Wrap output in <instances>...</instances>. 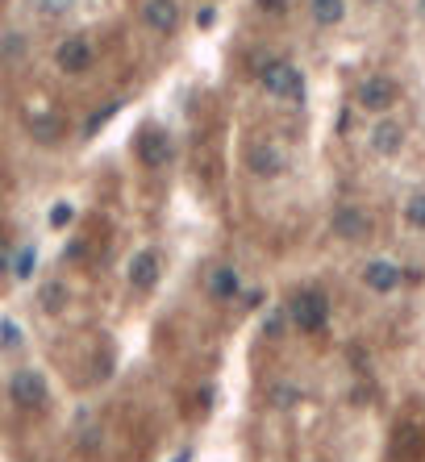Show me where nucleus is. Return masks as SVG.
Masks as SVG:
<instances>
[{"instance_id": "f257e3e1", "label": "nucleus", "mask_w": 425, "mask_h": 462, "mask_svg": "<svg viewBox=\"0 0 425 462\" xmlns=\"http://www.w3.org/2000/svg\"><path fill=\"white\" fill-rule=\"evenodd\" d=\"M288 321L301 333H321V329L329 325V296L321 292V288H313V283H304V288H296V292L288 296Z\"/></svg>"}, {"instance_id": "f03ea898", "label": "nucleus", "mask_w": 425, "mask_h": 462, "mask_svg": "<svg viewBox=\"0 0 425 462\" xmlns=\"http://www.w3.org/2000/svg\"><path fill=\"white\" fill-rule=\"evenodd\" d=\"M259 84H263L268 97L288 100V105H301L304 100V71L301 67H292V63H284V59L263 63V67H259Z\"/></svg>"}, {"instance_id": "7ed1b4c3", "label": "nucleus", "mask_w": 425, "mask_h": 462, "mask_svg": "<svg viewBox=\"0 0 425 462\" xmlns=\"http://www.w3.org/2000/svg\"><path fill=\"white\" fill-rule=\"evenodd\" d=\"M396 100H401V88L392 75H367L363 84L354 88V105L363 113H388Z\"/></svg>"}, {"instance_id": "20e7f679", "label": "nucleus", "mask_w": 425, "mask_h": 462, "mask_svg": "<svg viewBox=\"0 0 425 462\" xmlns=\"http://www.w3.org/2000/svg\"><path fill=\"white\" fill-rule=\"evenodd\" d=\"M55 63H59L67 75L92 71V63H97V46H92V38H84V34L63 38L59 46H55Z\"/></svg>"}, {"instance_id": "39448f33", "label": "nucleus", "mask_w": 425, "mask_h": 462, "mask_svg": "<svg viewBox=\"0 0 425 462\" xmlns=\"http://www.w3.org/2000/svg\"><path fill=\"white\" fill-rule=\"evenodd\" d=\"M9 396H13V404H17V408H42V404H47V396H50L47 375L25 366V371H17V375L9 379Z\"/></svg>"}, {"instance_id": "423d86ee", "label": "nucleus", "mask_w": 425, "mask_h": 462, "mask_svg": "<svg viewBox=\"0 0 425 462\" xmlns=\"http://www.w3.org/2000/svg\"><path fill=\"white\" fill-rule=\"evenodd\" d=\"M246 167L255 180H280L288 171V155H284L280 142H259V147L246 150Z\"/></svg>"}, {"instance_id": "0eeeda50", "label": "nucleus", "mask_w": 425, "mask_h": 462, "mask_svg": "<svg viewBox=\"0 0 425 462\" xmlns=\"http://www.w3.org/2000/svg\"><path fill=\"white\" fill-rule=\"evenodd\" d=\"M329 230L338 233L342 242H363V238H371V217L359 205H338L329 213Z\"/></svg>"}, {"instance_id": "6e6552de", "label": "nucleus", "mask_w": 425, "mask_h": 462, "mask_svg": "<svg viewBox=\"0 0 425 462\" xmlns=\"http://www.w3.org/2000/svg\"><path fill=\"white\" fill-rule=\"evenodd\" d=\"M142 25L150 29V34H175L183 21V13H180V0H142Z\"/></svg>"}, {"instance_id": "1a4fd4ad", "label": "nucleus", "mask_w": 425, "mask_h": 462, "mask_svg": "<svg viewBox=\"0 0 425 462\" xmlns=\"http://www.w3.org/2000/svg\"><path fill=\"white\" fill-rule=\"evenodd\" d=\"M404 283V271L396 267V263H388V258H371L363 267V288L376 296H392L396 288Z\"/></svg>"}, {"instance_id": "9d476101", "label": "nucleus", "mask_w": 425, "mask_h": 462, "mask_svg": "<svg viewBox=\"0 0 425 462\" xmlns=\"http://www.w3.org/2000/svg\"><path fill=\"white\" fill-rule=\"evenodd\" d=\"M158 275H163V263H158V255L146 246V250H134V258H130V267H125V280H130V288L134 292H150L158 283Z\"/></svg>"}, {"instance_id": "9b49d317", "label": "nucleus", "mask_w": 425, "mask_h": 462, "mask_svg": "<svg viewBox=\"0 0 425 462\" xmlns=\"http://www.w3.org/2000/svg\"><path fill=\"white\" fill-rule=\"evenodd\" d=\"M134 150H138V158H142L146 167H167V158H171V138H167V130H158V125H146L142 134H138Z\"/></svg>"}, {"instance_id": "f8f14e48", "label": "nucleus", "mask_w": 425, "mask_h": 462, "mask_svg": "<svg viewBox=\"0 0 425 462\" xmlns=\"http://www.w3.org/2000/svg\"><path fill=\"white\" fill-rule=\"evenodd\" d=\"M205 292L213 296V300H238L242 296V271L234 267V263H221V267L208 271V280H205Z\"/></svg>"}, {"instance_id": "ddd939ff", "label": "nucleus", "mask_w": 425, "mask_h": 462, "mask_svg": "<svg viewBox=\"0 0 425 462\" xmlns=\"http://www.w3.org/2000/svg\"><path fill=\"white\" fill-rule=\"evenodd\" d=\"M371 150H376L379 158H392V155H401L404 147V125L401 122H392V117H379L376 125H371Z\"/></svg>"}, {"instance_id": "4468645a", "label": "nucleus", "mask_w": 425, "mask_h": 462, "mask_svg": "<svg viewBox=\"0 0 425 462\" xmlns=\"http://www.w3.org/2000/svg\"><path fill=\"white\" fill-rule=\"evenodd\" d=\"M25 130L34 134L38 147H55V142L63 138V122L55 117V113H30V117H25Z\"/></svg>"}, {"instance_id": "2eb2a0df", "label": "nucleus", "mask_w": 425, "mask_h": 462, "mask_svg": "<svg viewBox=\"0 0 425 462\" xmlns=\"http://www.w3.org/2000/svg\"><path fill=\"white\" fill-rule=\"evenodd\" d=\"M309 17L313 25H342L346 21V0H309Z\"/></svg>"}, {"instance_id": "dca6fc26", "label": "nucleus", "mask_w": 425, "mask_h": 462, "mask_svg": "<svg viewBox=\"0 0 425 462\" xmlns=\"http://www.w3.org/2000/svg\"><path fill=\"white\" fill-rule=\"evenodd\" d=\"M38 305H42V313L59 316L63 308H67V283H59V280L42 283V292H38Z\"/></svg>"}, {"instance_id": "f3484780", "label": "nucleus", "mask_w": 425, "mask_h": 462, "mask_svg": "<svg viewBox=\"0 0 425 462\" xmlns=\"http://www.w3.org/2000/svg\"><path fill=\"white\" fill-rule=\"evenodd\" d=\"M21 59H25V34L21 29L0 34V67H17Z\"/></svg>"}, {"instance_id": "a211bd4d", "label": "nucleus", "mask_w": 425, "mask_h": 462, "mask_svg": "<svg viewBox=\"0 0 425 462\" xmlns=\"http://www.w3.org/2000/svg\"><path fill=\"white\" fill-rule=\"evenodd\" d=\"M34 267H38V246H34V242L17 246V258H13V280L25 283L30 275H34Z\"/></svg>"}, {"instance_id": "6ab92c4d", "label": "nucleus", "mask_w": 425, "mask_h": 462, "mask_svg": "<svg viewBox=\"0 0 425 462\" xmlns=\"http://www.w3.org/2000/svg\"><path fill=\"white\" fill-rule=\"evenodd\" d=\"M72 217H75V205L72 200H55V205H50V230H67V225H72Z\"/></svg>"}, {"instance_id": "aec40b11", "label": "nucleus", "mask_w": 425, "mask_h": 462, "mask_svg": "<svg viewBox=\"0 0 425 462\" xmlns=\"http://www.w3.org/2000/svg\"><path fill=\"white\" fill-rule=\"evenodd\" d=\"M113 113H122V105H105V109L92 113V117H88V125H84V138H97V130H105V125L113 122Z\"/></svg>"}, {"instance_id": "412c9836", "label": "nucleus", "mask_w": 425, "mask_h": 462, "mask_svg": "<svg viewBox=\"0 0 425 462\" xmlns=\"http://www.w3.org/2000/svg\"><path fill=\"white\" fill-rule=\"evenodd\" d=\"M404 221H409L413 230H425V192L409 196V205H404Z\"/></svg>"}, {"instance_id": "4be33fe9", "label": "nucleus", "mask_w": 425, "mask_h": 462, "mask_svg": "<svg viewBox=\"0 0 425 462\" xmlns=\"http://www.w3.org/2000/svg\"><path fill=\"white\" fill-rule=\"evenodd\" d=\"M0 346H4V350H17V346H21V329H17V321H9V316H0Z\"/></svg>"}, {"instance_id": "5701e85b", "label": "nucleus", "mask_w": 425, "mask_h": 462, "mask_svg": "<svg viewBox=\"0 0 425 462\" xmlns=\"http://www.w3.org/2000/svg\"><path fill=\"white\" fill-rule=\"evenodd\" d=\"M284 325H288V313L284 308H276V313L263 321V338H271V341H280L284 338Z\"/></svg>"}, {"instance_id": "b1692460", "label": "nucleus", "mask_w": 425, "mask_h": 462, "mask_svg": "<svg viewBox=\"0 0 425 462\" xmlns=\"http://www.w3.org/2000/svg\"><path fill=\"white\" fill-rule=\"evenodd\" d=\"M296 400H301V391L296 388H284V383L280 388H271V404H276V408H288V404H296Z\"/></svg>"}, {"instance_id": "393cba45", "label": "nucleus", "mask_w": 425, "mask_h": 462, "mask_svg": "<svg viewBox=\"0 0 425 462\" xmlns=\"http://www.w3.org/2000/svg\"><path fill=\"white\" fill-rule=\"evenodd\" d=\"M38 4H42V13H47V17H59V13H67V4H72V0H38Z\"/></svg>"}, {"instance_id": "a878e982", "label": "nucleus", "mask_w": 425, "mask_h": 462, "mask_svg": "<svg viewBox=\"0 0 425 462\" xmlns=\"http://www.w3.org/2000/svg\"><path fill=\"white\" fill-rule=\"evenodd\" d=\"M13 250H17V246L0 242V271H13Z\"/></svg>"}, {"instance_id": "bb28decb", "label": "nucleus", "mask_w": 425, "mask_h": 462, "mask_svg": "<svg viewBox=\"0 0 425 462\" xmlns=\"http://www.w3.org/2000/svg\"><path fill=\"white\" fill-rule=\"evenodd\" d=\"M259 9H268V13H284V9H288V0H259Z\"/></svg>"}, {"instance_id": "cd10ccee", "label": "nucleus", "mask_w": 425, "mask_h": 462, "mask_svg": "<svg viewBox=\"0 0 425 462\" xmlns=\"http://www.w3.org/2000/svg\"><path fill=\"white\" fill-rule=\"evenodd\" d=\"M213 13H217V9H200V13H196V25H200V29H208V25H213Z\"/></svg>"}, {"instance_id": "c85d7f7f", "label": "nucleus", "mask_w": 425, "mask_h": 462, "mask_svg": "<svg viewBox=\"0 0 425 462\" xmlns=\"http://www.w3.org/2000/svg\"><path fill=\"white\" fill-rule=\"evenodd\" d=\"M171 462H192V450H180V454H175V458H171Z\"/></svg>"}, {"instance_id": "c756f323", "label": "nucleus", "mask_w": 425, "mask_h": 462, "mask_svg": "<svg viewBox=\"0 0 425 462\" xmlns=\"http://www.w3.org/2000/svg\"><path fill=\"white\" fill-rule=\"evenodd\" d=\"M363 4H379V0H363Z\"/></svg>"}]
</instances>
